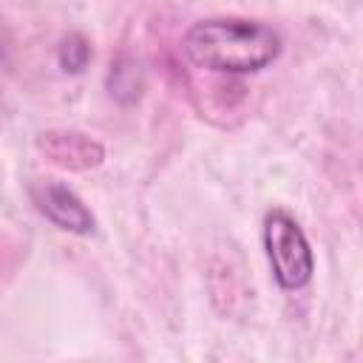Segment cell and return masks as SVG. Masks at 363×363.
I'll list each match as a JSON object with an SVG mask.
<instances>
[{
    "mask_svg": "<svg viewBox=\"0 0 363 363\" xmlns=\"http://www.w3.org/2000/svg\"><path fill=\"white\" fill-rule=\"evenodd\" d=\"M187 60L216 74H255L278 60L281 37L275 28L244 17H210L187 28L182 43Z\"/></svg>",
    "mask_w": 363,
    "mask_h": 363,
    "instance_id": "obj_1",
    "label": "cell"
},
{
    "mask_svg": "<svg viewBox=\"0 0 363 363\" xmlns=\"http://www.w3.org/2000/svg\"><path fill=\"white\" fill-rule=\"evenodd\" d=\"M264 250L272 278L281 289H301L309 284L315 258L298 221L284 210H269L264 218Z\"/></svg>",
    "mask_w": 363,
    "mask_h": 363,
    "instance_id": "obj_2",
    "label": "cell"
},
{
    "mask_svg": "<svg viewBox=\"0 0 363 363\" xmlns=\"http://www.w3.org/2000/svg\"><path fill=\"white\" fill-rule=\"evenodd\" d=\"M31 201L34 207L51 221L57 224L60 230H68V233H77V235H88L94 230V216L91 210L82 204V199L65 187L62 182H54V179H45V182H37L31 184Z\"/></svg>",
    "mask_w": 363,
    "mask_h": 363,
    "instance_id": "obj_3",
    "label": "cell"
},
{
    "mask_svg": "<svg viewBox=\"0 0 363 363\" xmlns=\"http://www.w3.org/2000/svg\"><path fill=\"white\" fill-rule=\"evenodd\" d=\"M40 145L62 167H91L102 159V147L82 133H45Z\"/></svg>",
    "mask_w": 363,
    "mask_h": 363,
    "instance_id": "obj_4",
    "label": "cell"
},
{
    "mask_svg": "<svg viewBox=\"0 0 363 363\" xmlns=\"http://www.w3.org/2000/svg\"><path fill=\"white\" fill-rule=\"evenodd\" d=\"M57 57H60L62 71H68V74H79V71L88 65V60H91V45L85 43L82 34H68V37L60 43Z\"/></svg>",
    "mask_w": 363,
    "mask_h": 363,
    "instance_id": "obj_5",
    "label": "cell"
}]
</instances>
